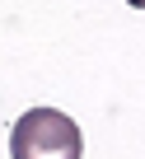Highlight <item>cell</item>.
Returning <instances> with one entry per match:
<instances>
[{"label":"cell","mask_w":145,"mask_h":159,"mask_svg":"<svg viewBox=\"0 0 145 159\" xmlns=\"http://www.w3.org/2000/svg\"><path fill=\"white\" fill-rule=\"evenodd\" d=\"M84 136L61 108H28L10 126V159H80Z\"/></svg>","instance_id":"6da1fadb"},{"label":"cell","mask_w":145,"mask_h":159,"mask_svg":"<svg viewBox=\"0 0 145 159\" xmlns=\"http://www.w3.org/2000/svg\"><path fill=\"white\" fill-rule=\"evenodd\" d=\"M126 5H136V10H145V0H126Z\"/></svg>","instance_id":"7a4b0ae2"}]
</instances>
